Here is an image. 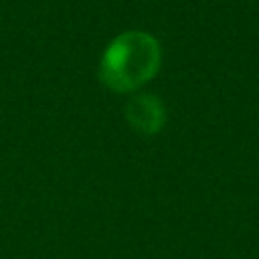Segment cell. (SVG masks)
Instances as JSON below:
<instances>
[{"mask_svg":"<svg viewBox=\"0 0 259 259\" xmlns=\"http://www.w3.org/2000/svg\"><path fill=\"white\" fill-rule=\"evenodd\" d=\"M160 61V45L152 34L127 30L105 47L97 73L105 87L127 93L146 85L158 73Z\"/></svg>","mask_w":259,"mask_h":259,"instance_id":"obj_1","label":"cell"},{"mask_svg":"<svg viewBox=\"0 0 259 259\" xmlns=\"http://www.w3.org/2000/svg\"><path fill=\"white\" fill-rule=\"evenodd\" d=\"M125 119L138 134L154 136L166 121V109L158 97L150 93H138L125 105Z\"/></svg>","mask_w":259,"mask_h":259,"instance_id":"obj_2","label":"cell"}]
</instances>
